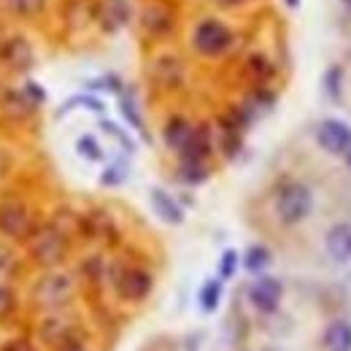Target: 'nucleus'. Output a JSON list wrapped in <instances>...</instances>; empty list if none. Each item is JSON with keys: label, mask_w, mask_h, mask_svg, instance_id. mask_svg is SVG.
Returning <instances> with one entry per match:
<instances>
[{"label": "nucleus", "mask_w": 351, "mask_h": 351, "mask_svg": "<svg viewBox=\"0 0 351 351\" xmlns=\"http://www.w3.org/2000/svg\"><path fill=\"white\" fill-rule=\"evenodd\" d=\"M238 263H241V257H238V252H235V249H224V252H221V260H219V278L221 281H227V278H232V276L238 273Z\"/></svg>", "instance_id": "393cba45"}, {"label": "nucleus", "mask_w": 351, "mask_h": 351, "mask_svg": "<svg viewBox=\"0 0 351 351\" xmlns=\"http://www.w3.org/2000/svg\"><path fill=\"white\" fill-rule=\"evenodd\" d=\"M0 108L11 119H27L30 114H36V106L25 97L22 89H5L3 97H0Z\"/></svg>", "instance_id": "2eb2a0df"}, {"label": "nucleus", "mask_w": 351, "mask_h": 351, "mask_svg": "<svg viewBox=\"0 0 351 351\" xmlns=\"http://www.w3.org/2000/svg\"><path fill=\"white\" fill-rule=\"evenodd\" d=\"M181 76H184V71H181L178 60H173V57L160 60V65H157V82H160V84H165V87H178V84H181Z\"/></svg>", "instance_id": "4be33fe9"}, {"label": "nucleus", "mask_w": 351, "mask_h": 351, "mask_svg": "<svg viewBox=\"0 0 351 351\" xmlns=\"http://www.w3.org/2000/svg\"><path fill=\"white\" fill-rule=\"evenodd\" d=\"M270 263H273V254H270V249L263 246V243L249 246L246 254H243V267H246L249 273H254V276H260Z\"/></svg>", "instance_id": "6ab92c4d"}, {"label": "nucleus", "mask_w": 351, "mask_h": 351, "mask_svg": "<svg viewBox=\"0 0 351 351\" xmlns=\"http://www.w3.org/2000/svg\"><path fill=\"white\" fill-rule=\"evenodd\" d=\"M100 128H103L106 132H111V135H114V138H117V141H119V143H122V146H125L128 152H132V141L122 130H117V125H111V122H103Z\"/></svg>", "instance_id": "7c9ffc66"}, {"label": "nucleus", "mask_w": 351, "mask_h": 351, "mask_svg": "<svg viewBox=\"0 0 351 351\" xmlns=\"http://www.w3.org/2000/svg\"><path fill=\"white\" fill-rule=\"evenodd\" d=\"M197 300H200V308H203L206 313H214L221 303V278H208V281L200 287Z\"/></svg>", "instance_id": "aec40b11"}, {"label": "nucleus", "mask_w": 351, "mask_h": 351, "mask_svg": "<svg viewBox=\"0 0 351 351\" xmlns=\"http://www.w3.org/2000/svg\"><path fill=\"white\" fill-rule=\"evenodd\" d=\"M68 252H71V238L54 221L38 224L36 232L27 238V254H30V260L38 265V267H44V270L60 267V265L65 263Z\"/></svg>", "instance_id": "f257e3e1"}, {"label": "nucleus", "mask_w": 351, "mask_h": 351, "mask_svg": "<svg viewBox=\"0 0 351 351\" xmlns=\"http://www.w3.org/2000/svg\"><path fill=\"white\" fill-rule=\"evenodd\" d=\"M65 351H84V346L79 343V346H71V349H65Z\"/></svg>", "instance_id": "e433bc0d"}, {"label": "nucleus", "mask_w": 351, "mask_h": 351, "mask_svg": "<svg viewBox=\"0 0 351 351\" xmlns=\"http://www.w3.org/2000/svg\"><path fill=\"white\" fill-rule=\"evenodd\" d=\"M287 5H289V8H298V5H300V0H287Z\"/></svg>", "instance_id": "f704fd0d"}, {"label": "nucleus", "mask_w": 351, "mask_h": 351, "mask_svg": "<svg viewBox=\"0 0 351 351\" xmlns=\"http://www.w3.org/2000/svg\"><path fill=\"white\" fill-rule=\"evenodd\" d=\"M73 298H76V281L60 270H46L33 287V303L44 311H60L71 306Z\"/></svg>", "instance_id": "f03ea898"}, {"label": "nucleus", "mask_w": 351, "mask_h": 351, "mask_svg": "<svg viewBox=\"0 0 351 351\" xmlns=\"http://www.w3.org/2000/svg\"><path fill=\"white\" fill-rule=\"evenodd\" d=\"M132 16V5L130 0H103L97 5V22L106 33H117L122 30Z\"/></svg>", "instance_id": "9d476101"}, {"label": "nucleus", "mask_w": 351, "mask_h": 351, "mask_svg": "<svg viewBox=\"0 0 351 351\" xmlns=\"http://www.w3.org/2000/svg\"><path fill=\"white\" fill-rule=\"evenodd\" d=\"M3 38H5V30H3V25H0V44H3Z\"/></svg>", "instance_id": "4c0bfd02"}, {"label": "nucleus", "mask_w": 351, "mask_h": 351, "mask_svg": "<svg viewBox=\"0 0 351 351\" xmlns=\"http://www.w3.org/2000/svg\"><path fill=\"white\" fill-rule=\"evenodd\" d=\"M22 92H25V97H27V100H30L36 108H41V106L46 103V89L41 87L38 82H33V79H27V82H25Z\"/></svg>", "instance_id": "cd10ccee"}, {"label": "nucleus", "mask_w": 351, "mask_h": 351, "mask_svg": "<svg viewBox=\"0 0 351 351\" xmlns=\"http://www.w3.org/2000/svg\"><path fill=\"white\" fill-rule=\"evenodd\" d=\"M211 176L208 171V165L206 162H181V168H178V178L184 181V184H203L206 178Z\"/></svg>", "instance_id": "5701e85b"}, {"label": "nucleus", "mask_w": 351, "mask_h": 351, "mask_svg": "<svg viewBox=\"0 0 351 351\" xmlns=\"http://www.w3.org/2000/svg\"><path fill=\"white\" fill-rule=\"evenodd\" d=\"M346 5H349V8H351V0H346Z\"/></svg>", "instance_id": "58836bf2"}, {"label": "nucleus", "mask_w": 351, "mask_h": 351, "mask_svg": "<svg viewBox=\"0 0 351 351\" xmlns=\"http://www.w3.org/2000/svg\"><path fill=\"white\" fill-rule=\"evenodd\" d=\"M343 157H346V165H349V168H351V146H349V149H346V154H343Z\"/></svg>", "instance_id": "c9c22d12"}, {"label": "nucleus", "mask_w": 351, "mask_h": 351, "mask_svg": "<svg viewBox=\"0 0 351 351\" xmlns=\"http://www.w3.org/2000/svg\"><path fill=\"white\" fill-rule=\"evenodd\" d=\"M281 298H284V287L278 278L273 276H263L249 287V303L257 308L260 313H276L281 306Z\"/></svg>", "instance_id": "6e6552de"}, {"label": "nucleus", "mask_w": 351, "mask_h": 351, "mask_svg": "<svg viewBox=\"0 0 351 351\" xmlns=\"http://www.w3.org/2000/svg\"><path fill=\"white\" fill-rule=\"evenodd\" d=\"M76 152L89 160V162H100L103 160V146L97 143V138L95 135H82L79 141H76Z\"/></svg>", "instance_id": "b1692460"}, {"label": "nucleus", "mask_w": 351, "mask_h": 351, "mask_svg": "<svg viewBox=\"0 0 351 351\" xmlns=\"http://www.w3.org/2000/svg\"><path fill=\"white\" fill-rule=\"evenodd\" d=\"M217 5H224V8H230V5H241V3H246V0H214Z\"/></svg>", "instance_id": "72a5a7b5"}, {"label": "nucleus", "mask_w": 351, "mask_h": 351, "mask_svg": "<svg viewBox=\"0 0 351 351\" xmlns=\"http://www.w3.org/2000/svg\"><path fill=\"white\" fill-rule=\"evenodd\" d=\"M0 62L14 73H27L36 62V51L27 38L22 36H5L0 44Z\"/></svg>", "instance_id": "0eeeda50"}, {"label": "nucleus", "mask_w": 351, "mask_h": 351, "mask_svg": "<svg viewBox=\"0 0 351 351\" xmlns=\"http://www.w3.org/2000/svg\"><path fill=\"white\" fill-rule=\"evenodd\" d=\"M192 44L197 49V54H203V57H219L232 46V30L219 19H203L195 27Z\"/></svg>", "instance_id": "39448f33"}, {"label": "nucleus", "mask_w": 351, "mask_h": 351, "mask_svg": "<svg viewBox=\"0 0 351 351\" xmlns=\"http://www.w3.org/2000/svg\"><path fill=\"white\" fill-rule=\"evenodd\" d=\"M119 111H122V117L128 119L130 128H135L138 132L146 135V125H143V117H141V111H138V106H135L132 92H119Z\"/></svg>", "instance_id": "412c9836"}, {"label": "nucleus", "mask_w": 351, "mask_h": 351, "mask_svg": "<svg viewBox=\"0 0 351 351\" xmlns=\"http://www.w3.org/2000/svg\"><path fill=\"white\" fill-rule=\"evenodd\" d=\"M214 152V143H211V130L208 125H197L192 128V135L189 141L181 146V162H206Z\"/></svg>", "instance_id": "9b49d317"}, {"label": "nucleus", "mask_w": 351, "mask_h": 351, "mask_svg": "<svg viewBox=\"0 0 351 351\" xmlns=\"http://www.w3.org/2000/svg\"><path fill=\"white\" fill-rule=\"evenodd\" d=\"M149 197H152V208H154V214L165 221V224H181V221H184V208L176 203V197L171 195V192L154 186V189L149 192Z\"/></svg>", "instance_id": "4468645a"}, {"label": "nucleus", "mask_w": 351, "mask_h": 351, "mask_svg": "<svg viewBox=\"0 0 351 351\" xmlns=\"http://www.w3.org/2000/svg\"><path fill=\"white\" fill-rule=\"evenodd\" d=\"M125 178H128V168H125V165H111V168L103 171L100 184H103V186H119Z\"/></svg>", "instance_id": "bb28decb"}, {"label": "nucleus", "mask_w": 351, "mask_h": 351, "mask_svg": "<svg viewBox=\"0 0 351 351\" xmlns=\"http://www.w3.org/2000/svg\"><path fill=\"white\" fill-rule=\"evenodd\" d=\"M8 171H11V160H8V154L0 149V181L8 176Z\"/></svg>", "instance_id": "473e14b6"}, {"label": "nucleus", "mask_w": 351, "mask_h": 351, "mask_svg": "<svg viewBox=\"0 0 351 351\" xmlns=\"http://www.w3.org/2000/svg\"><path fill=\"white\" fill-rule=\"evenodd\" d=\"M3 351H36L27 341H22V338H16V341H8L5 346H3Z\"/></svg>", "instance_id": "2f4dec72"}, {"label": "nucleus", "mask_w": 351, "mask_h": 351, "mask_svg": "<svg viewBox=\"0 0 351 351\" xmlns=\"http://www.w3.org/2000/svg\"><path fill=\"white\" fill-rule=\"evenodd\" d=\"M14 311H16V292L11 287L0 284V322L8 319Z\"/></svg>", "instance_id": "a878e982"}, {"label": "nucleus", "mask_w": 351, "mask_h": 351, "mask_svg": "<svg viewBox=\"0 0 351 351\" xmlns=\"http://www.w3.org/2000/svg\"><path fill=\"white\" fill-rule=\"evenodd\" d=\"M36 227L38 224L25 203H19V200H3L0 203V235H5L8 241L27 243V238L36 232Z\"/></svg>", "instance_id": "20e7f679"}, {"label": "nucleus", "mask_w": 351, "mask_h": 351, "mask_svg": "<svg viewBox=\"0 0 351 351\" xmlns=\"http://www.w3.org/2000/svg\"><path fill=\"white\" fill-rule=\"evenodd\" d=\"M324 246H327V254L335 260V263H349L351 260V224L349 221H341V224H332L327 238H324Z\"/></svg>", "instance_id": "f8f14e48"}, {"label": "nucleus", "mask_w": 351, "mask_h": 351, "mask_svg": "<svg viewBox=\"0 0 351 351\" xmlns=\"http://www.w3.org/2000/svg\"><path fill=\"white\" fill-rule=\"evenodd\" d=\"M313 211V195L306 184L300 181H287L278 195H276V214L281 224L292 227V224H300L303 219H308V214Z\"/></svg>", "instance_id": "7ed1b4c3"}, {"label": "nucleus", "mask_w": 351, "mask_h": 351, "mask_svg": "<svg viewBox=\"0 0 351 351\" xmlns=\"http://www.w3.org/2000/svg\"><path fill=\"white\" fill-rule=\"evenodd\" d=\"M324 89L332 100H341V68H330L324 76Z\"/></svg>", "instance_id": "c85d7f7f"}, {"label": "nucleus", "mask_w": 351, "mask_h": 351, "mask_svg": "<svg viewBox=\"0 0 351 351\" xmlns=\"http://www.w3.org/2000/svg\"><path fill=\"white\" fill-rule=\"evenodd\" d=\"M154 281H152V273L143 270V267H122L114 278V289L122 300H130V303H138L143 300L149 292H152Z\"/></svg>", "instance_id": "423d86ee"}, {"label": "nucleus", "mask_w": 351, "mask_h": 351, "mask_svg": "<svg viewBox=\"0 0 351 351\" xmlns=\"http://www.w3.org/2000/svg\"><path fill=\"white\" fill-rule=\"evenodd\" d=\"M316 141L330 154H346L351 146V128L341 119H324L316 130Z\"/></svg>", "instance_id": "1a4fd4ad"}, {"label": "nucleus", "mask_w": 351, "mask_h": 351, "mask_svg": "<svg viewBox=\"0 0 351 351\" xmlns=\"http://www.w3.org/2000/svg\"><path fill=\"white\" fill-rule=\"evenodd\" d=\"M14 267H16V252H14V246L0 243V276L3 273H11Z\"/></svg>", "instance_id": "c756f323"}, {"label": "nucleus", "mask_w": 351, "mask_h": 351, "mask_svg": "<svg viewBox=\"0 0 351 351\" xmlns=\"http://www.w3.org/2000/svg\"><path fill=\"white\" fill-rule=\"evenodd\" d=\"M324 349L327 351H351V324L335 319L324 330Z\"/></svg>", "instance_id": "dca6fc26"}, {"label": "nucleus", "mask_w": 351, "mask_h": 351, "mask_svg": "<svg viewBox=\"0 0 351 351\" xmlns=\"http://www.w3.org/2000/svg\"><path fill=\"white\" fill-rule=\"evenodd\" d=\"M141 22H143V30H146L149 36H157V38H160V36H168V33L173 30V11H171L168 5L154 3V5H146Z\"/></svg>", "instance_id": "ddd939ff"}, {"label": "nucleus", "mask_w": 351, "mask_h": 351, "mask_svg": "<svg viewBox=\"0 0 351 351\" xmlns=\"http://www.w3.org/2000/svg\"><path fill=\"white\" fill-rule=\"evenodd\" d=\"M189 135H192V125L184 117H171L165 130H162V138H165L168 149H173V152H181V146L189 141Z\"/></svg>", "instance_id": "a211bd4d"}, {"label": "nucleus", "mask_w": 351, "mask_h": 351, "mask_svg": "<svg viewBox=\"0 0 351 351\" xmlns=\"http://www.w3.org/2000/svg\"><path fill=\"white\" fill-rule=\"evenodd\" d=\"M0 5L14 19H38L46 11L49 0H0Z\"/></svg>", "instance_id": "f3484780"}]
</instances>
